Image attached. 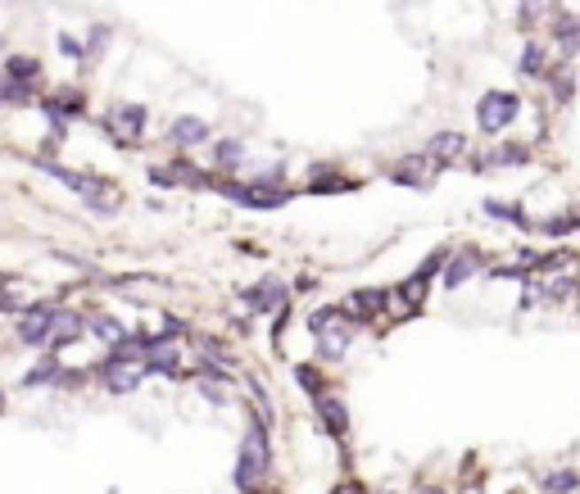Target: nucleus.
I'll list each match as a JSON object with an SVG mask.
<instances>
[{
    "instance_id": "nucleus-17",
    "label": "nucleus",
    "mask_w": 580,
    "mask_h": 494,
    "mask_svg": "<svg viewBox=\"0 0 580 494\" xmlns=\"http://www.w3.org/2000/svg\"><path fill=\"white\" fill-rule=\"evenodd\" d=\"M213 164H218V168H236V164H241V141H218Z\"/></svg>"
},
{
    "instance_id": "nucleus-4",
    "label": "nucleus",
    "mask_w": 580,
    "mask_h": 494,
    "mask_svg": "<svg viewBox=\"0 0 580 494\" xmlns=\"http://www.w3.org/2000/svg\"><path fill=\"white\" fill-rule=\"evenodd\" d=\"M50 318H55V304H27V309H19V318H14L19 345H46Z\"/></svg>"
},
{
    "instance_id": "nucleus-24",
    "label": "nucleus",
    "mask_w": 580,
    "mask_h": 494,
    "mask_svg": "<svg viewBox=\"0 0 580 494\" xmlns=\"http://www.w3.org/2000/svg\"><path fill=\"white\" fill-rule=\"evenodd\" d=\"M336 494H367V490H363V485H340Z\"/></svg>"
},
{
    "instance_id": "nucleus-8",
    "label": "nucleus",
    "mask_w": 580,
    "mask_h": 494,
    "mask_svg": "<svg viewBox=\"0 0 580 494\" xmlns=\"http://www.w3.org/2000/svg\"><path fill=\"white\" fill-rule=\"evenodd\" d=\"M431 173H436V159H431V155H408V159L395 168V181L421 186V181H431Z\"/></svg>"
},
{
    "instance_id": "nucleus-14",
    "label": "nucleus",
    "mask_w": 580,
    "mask_h": 494,
    "mask_svg": "<svg viewBox=\"0 0 580 494\" xmlns=\"http://www.w3.org/2000/svg\"><path fill=\"white\" fill-rule=\"evenodd\" d=\"M381 290H359V295H350V313H344V318H372L376 309H381Z\"/></svg>"
},
{
    "instance_id": "nucleus-19",
    "label": "nucleus",
    "mask_w": 580,
    "mask_h": 494,
    "mask_svg": "<svg viewBox=\"0 0 580 494\" xmlns=\"http://www.w3.org/2000/svg\"><path fill=\"white\" fill-rule=\"evenodd\" d=\"M549 10H553V0H522V19L526 23H539Z\"/></svg>"
},
{
    "instance_id": "nucleus-5",
    "label": "nucleus",
    "mask_w": 580,
    "mask_h": 494,
    "mask_svg": "<svg viewBox=\"0 0 580 494\" xmlns=\"http://www.w3.org/2000/svg\"><path fill=\"white\" fill-rule=\"evenodd\" d=\"M87 331V318H77L73 309H55V318H50V336H46V345L50 350H68L77 336Z\"/></svg>"
},
{
    "instance_id": "nucleus-22",
    "label": "nucleus",
    "mask_w": 580,
    "mask_h": 494,
    "mask_svg": "<svg viewBox=\"0 0 580 494\" xmlns=\"http://www.w3.org/2000/svg\"><path fill=\"white\" fill-rule=\"evenodd\" d=\"M571 485H576V476H567V472H558V476H549V490H553V494H567Z\"/></svg>"
},
{
    "instance_id": "nucleus-15",
    "label": "nucleus",
    "mask_w": 580,
    "mask_h": 494,
    "mask_svg": "<svg viewBox=\"0 0 580 494\" xmlns=\"http://www.w3.org/2000/svg\"><path fill=\"white\" fill-rule=\"evenodd\" d=\"M250 299H254V309H277L286 299V290H282V282H263L259 290H250Z\"/></svg>"
},
{
    "instance_id": "nucleus-25",
    "label": "nucleus",
    "mask_w": 580,
    "mask_h": 494,
    "mask_svg": "<svg viewBox=\"0 0 580 494\" xmlns=\"http://www.w3.org/2000/svg\"><path fill=\"white\" fill-rule=\"evenodd\" d=\"M0 413H5V395H0Z\"/></svg>"
},
{
    "instance_id": "nucleus-7",
    "label": "nucleus",
    "mask_w": 580,
    "mask_h": 494,
    "mask_svg": "<svg viewBox=\"0 0 580 494\" xmlns=\"http://www.w3.org/2000/svg\"><path fill=\"white\" fill-rule=\"evenodd\" d=\"M109 127L119 132L123 141H136L141 136V127H145V109L141 104H128V109H113L109 113Z\"/></svg>"
},
{
    "instance_id": "nucleus-2",
    "label": "nucleus",
    "mask_w": 580,
    "mask_h": 494,
    "mask_svg": "<svg viewBox=\"0 0 580 494\" xmlns=\"http://www.w3.org/2000/svg\"><path fill=\"white\" fill-rule=\"evenodd\" d=\"M313 331H318V350H322V359H340L344 345H350V318H344L340 309H322V313H313Z\"/></svg>"
},
{
    "instance_id": "nucleus-11",
    "label": "nucleus",
    "mask_w": 580,
    "mask_h": 494,
    "mask_svg": "<svg viewBox=\"0 0 580 494\" xmlns=\"http://www.w3.org/2000/svg\"><path fill=\"white\" fill-rule=\"evenodd\" d=\"M476 263H481V254H472V250H462L453 263H449V273H445V282L449 286H462V282H468L472 273H476Z\"/></svg>"
},
{
    "instance_id": "nucleus-16",
    "label": "nucleus",
    "mask_w": 580,
    "mask_h": 494,
    "mask_svg": "<svg viewBox=\"0 0 580 494\" xmlns=\"http://www.w3.org/2000/svg\"><path fill=\"white\" fill-rule=\"evenodd\" d=\"M318 408H322V422L331 427V436H344V408L331 395H318Z\"/></svg>"
},
{
    "instance_id": "nucleus-20",
    "label": "nucleus",
    "mask_w": 580,
    "mask_h": 494,
    "mask_svg": "<svg viewBox=\"0 0 580 494\" xmlns=\"http://www.w3.org/2000/svg\"><path fill=\"white\" fill-rule=\"evenodd\" d=\"M59 376H64V372H59L55 363H46V367H36V372L27 376V386H50V382H59Z\"/></svg>"
},
{
    "instance_id": "nucleus-21",
    "label": "nucleus",
    "mask_w": 580,
    "mask_h": 494,
    "mask_svg": "<svg viewBox=\"0 0 580 494\" xmlns=\"http://www.w3.org/2000/svg\"><path fill=\"white\" fill-rule=\"evenodd\" d=\"M545 64H549L545 50H539V46H526V55H522V68H526V73H545Z\"/></svg>"
},
{
    "instance_id": "nucleus-12",
    "label": "nucleus",
    "mask_w": 580,
    "mask_h": 494,
    "mask_svg": "<svg viewBox=\"0 0 580 494\" xmlns=\"http://www.w3.org/2000/svg\"><path fill=\"white\" fill-rule=\"evenodd\" d=\"M173 141H177V145H200V141H209V127H205L200 119H177Z\"/></svg>"
},
{
    "instance_id": "nucleus-26",
    "label": "nucleus",
    "mask_w": 580,
    "mask_h": 494,
    "mask_svg": "<svg viewBox=\"0 0 580 494\" xmlns=\"http://www.w3.org/2000/svg\"><path fill=\"white\" fill-rule=\"evenodd\" d=\"M421 494H440V490H421Z\"/></svg>"
},
{
    "instance_id": "nucleus-18",
    "label": "nucleus",
    "mask_w": 580,
    "mask_h": 494,
    "mask_svg": "<svg viewBox=\"0 0 580 494\" xmlns=\"http://www.w3.org/2000/svg\"><path fill=\"white\" fill-rule=\"evenodd\" d=\"M490 164H494V168H508V164H526V150H522V145H504V150H494V155H490Z\"/></svg>"
},
{
    "instance_id": "nucleus-6",
    "label": "nucleus",
    "mask_w": 580,
    "mask_h": 494,
    "mask_svg": "<svg viewBox=\"0 0 580 494\" xmlns=\"http://www.w3.org/2000/svg\"><path fill=\"white\" fill-rule=\"evenodd\" d=\"M100 376H104V386H109L113 395H128V390L141 386L145 372H141V363H113V359H109V363L100 367Z\"/></svg>"
},
{
    "instance_id": "nucleus-9",
    "label": "nucleus",
    "mask_w": 580,
    "mask_h": 494,
    "mask_svg": "<svg viewBox=\"0 0 580 494\" xmlns=\"http://www.w3.org/2000/svg\"><path fill=\"white\" fill-rule=\"evenodd\" d=\"M87 327H91V336L100 340V345H109V350H113V345H119V340L128 336V327H123L119 318H109V313H96Z\"/></svg>"
},
{
    "instance_id": "nucleus-10",
    "label": "nucleus",
    "mask_w": 580,
    "mask_h": 494,
    "mask_svg": "<svg viewBox=\"0 0 580 494\" xmlns=\"http://www.w3.org/2000/svg\"><path fill=\"white\" fill-rule=\"evenodd\" d=\"M462 150H468V141H462L458 132H440V136H431V150L427 155L436 159V164H449V159H458Z\"/></svg>"
},
{
    "instance_id": "nucleus-23",
    "label": "nucleus",
    "mask_w": 580,
    "mask_h": 494,
    "mask_svg": "<svg viewBox=\"0 0 580 494\" xmlns=\"http://www.w3.org/2000/svg\"><path fill=\"white\" fill-rule=\"evenodd\" d=\"M59 46H64V55H68V59H82V50H77L73 36H59Z\"/></svg>"
},
{
    "instance_id": "nucleus-3",
    "label": "nucleus",
    "mask_w": 580,
    "mask_h": 494,
    "mask_svg": "<svg viewBox=\"0 0 580 494\" xmlns=\"http://www.w3.org/2000/svg\"><path fill=\"white\" fill-rule=\"evenodd\" d=\"M517 119V96L513 91H485L476 104V123L481 132H504Z\"/></svg>"
},
{
    "instance_id": "nucleus-1",
    "label": "nucleus",
    "mask_w": 580,
    "mask_h": 494,
    "mask_svg": "<svg viewBox=\"0 0 580 494\" xmlns=\"http://www.w3.org/2000/svg\"><path fill=\"white\" fill-rule=\"evenodd\" d=\"M263 472H267V436H263V427H250V436L241 444V463H236V485L245 494H254L263 485Z\"/></svg>"
},
{
    "instance_id": "nucleus-13",
    "label": "nucleus",
    "mask_w": 580,
    "mask_h": 494,
    "mask_svg": "<svg viewBox=\"0 0 580 494\" xmlns=\"http://www.w3.org/2000/svg\"><path fill=\"white\" fill-rule=\"evenodd\" d=\"M553 32H558V42L567 46V55L580 50V19H576V14H558V19H553Z\"/></svg>"
}]
</instances>
